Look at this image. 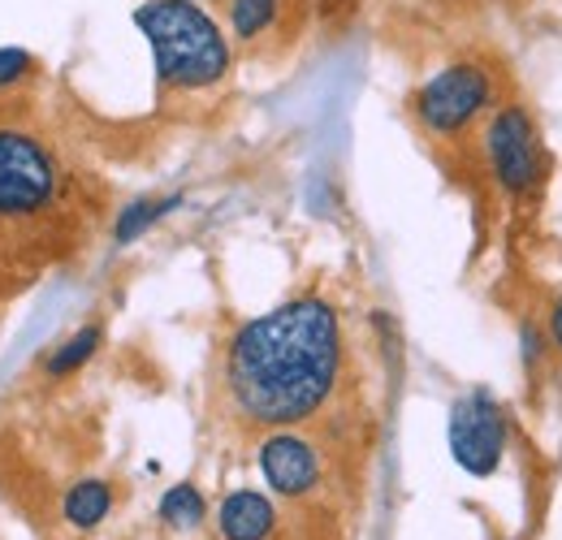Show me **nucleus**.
<instances>
[{
    "label": "nucleus",
    "instance_id": "nucleus-1",
    "mask_svg": "<svg viewBox=\"0 0 562 540\" xmlns=\"http://www.w3.org/2000/svg\"><path fill=\"white\" fill-rule=\"evenodd\" d=\"M342 381V320L325 299H290L247 320L225 350L229 406L256 428L321 415Z\"/></svg>",
    "mask_w": 562,
    "mask_h": 540
},
{
    "label": "nucleus",
    "instance_id": "nucleus-2",
    "mask_svg": "<svg viewBox=\"0 0 562 540\" xmlns=\"http://www.w3.org/2000/svg\"><path fill=\"white\" fill-rule=\"evenodd\" d=\"M135 26L165 91H209L229 74V40L195 0H143Z\"/></svg>",
    "mask_w": 562,
    "mask_h": 540
},
{
    "label": "nucleus",
    "instance_id": "nucleus-3",
    "mask_svg": "<svg viewBox=\"0 0 562 540\" xmlns=\"http://www.w3.org/2000/svg\"><path fill=\"white\" fill-rule=\"evenodd\" d=\"M61 195V169L48 143L22 126H0V234L40 225Z\"/></svg>",
    "mask_w": 562,
    "mask_h": 540
},
{
    "label": "nucleus",
    "instance_id": "nucleus-4",
    "mask_svg": "<svg viewBox=\"0 0 562 540\" xmlns=\"http://www.w3.org/2000/svg\"><path fill=\"white\" fill-rule=\"evenodd\" d=\"M490 104H493V78L490 69H481L476 61L446 66L412 95L416 122L437 138H450L459 135V131H468Z\"/></svg>",
    "mask_w": 562,
    "mask_h": 540
},
{
    "label": "nucleus",
    "instance_id": "nucleus-5",
    "mask_svg": "<svg viewBox=\"0 0 562 540\" xmlns=\"http://www.w3.org/2000/svg\"><path fill=\"white\" fill-rule=\"evenodd\" d=\"M485 156L506 195H528L541 182V135L524 104H502L485 126Z\"/></svg>",
    "mask_w": 562,
    "mask_h": 540
},
{
    "label": "nucleus",
    "instance_id": "nucleus-6",
    "mask_svg": "<svg viewBox=\"0 0 562 540\" xmlns=\"http://www.w3.org/2000/svg\"><path fill=\"white\" fill-rule=\"evenodd\" d=\"M450 454L468 475H493L506 454V415L490 390H472L450 406Z\"/></svg>",
    "mask_w": 562,
    "mask_h": 540
},
{
    "label": "nucleus",
    "instance_id": "nucleus-7",
    "mask_svg": "<svg viewBox=\"0 0 562 540\" xmlns=\"http://www.w3.org/2000/svg\"><path fill=\"white\" fill-rule=\"evenodd\" d=\"M260 472L269 480V488L281 497H307L321 484V454L307 437L278 428L260 446Z\"/></svg>",
    "mask_w": 562,
    "mask_h": 540
},
{
    "label": "nucleus",
    "instance_id": "nucleus-8",
    "mask_svg": "<svg viewBox=\"0 0 562 540\" xmlns=\"http://www.w3.org/2000/svg\"><path fill=\"white\" fill-rule=\"evenodd\" d=\"M216 528L221 540H269L278 528V510L265 493L256 488H238L221 502V515H216Z\"/></svg>",
    "mask_w": 562,
    "mask_h": 540
},
{
    "label": "nucleus",
    "instance_id": "nucleus-9",
    "mask_svg": "<svg viewBox=\"0 0 562 540\" xmlns=\"http://www.w3.org/2000/svg\"><path fill=\"white\" fill-rule=\"evenodd\" d=\"M109 510H113V488L104 480H82L66 493V519L82 532L95 528L100 519H109Z\"/></svg>",
    "mask_w": 562,
    "mask_h": 540
},
{
    "label": "nucleus",
    "instance_id": "nucleus-10",
    "mask_svg": "<svg viewBox=\"0 0 562 540\" xmlns=\"http://www.w3.org/2000/svg\"><path fill=\"white\" fill-rule=\"evenodd\" d=\"M178 203H182V195H169V200H135L131 207H122V216H117V225H113V243L126 247V243L143 238V234H147L160 216H169Z\"/></svg>",
    "mask_w": 562,
    "mask_h": 540
},
{
    "label": "nucleus",
    "instance_id": "nucleus-11",
    "mask_svg": "<svg viewBox=\"0 0 562 540\" xmlns=\"http://www.w3.org/2000/svg\"><path fill=\"white\" fill-rule=\"evenodd\" d=\"M278 9L281 0H229V31H234V40H243V44L260 40L278 22Z\"/></svg>",
    "mask_w": 562,
    "mask_h": 540
},
{
    "label": "nucleus",
    "instance_id": "nucleus-12",
    "mask_svg": "<svg viewBox=\"0 0 562 540\" xmlns=\"http://www.w3.org/2000/svg\"><path fill=\"white\" fill-rule=\"evenodd\" d=\"M100 341H104V334H100V325H87V329H78L74 338H66L57 350H53V359L44 363L48 368V376H74V372H82V363L100 350Z\"/></svg>",
    "mask_w": 562,
    "mask_h": 540
},
{
    "label": "nucleus",
    "instance_id": "nucleus-13",
    "mask_svg": "<svg viewBox=\"0 0 562 540\" xmlns=\"http://www.w3.org/2000/svg\"><path fill=\"white\" fill-rule=\"evenodd\" d=\"M160 519L178 532H191L204 524V497L195 484H173L165 497H160Z\"/></svg>",
    "mask_w": 562,
    "mask_h": 540
},
{
    "label": "nucleus",
    "instance_id": "nucleus-14",
    "mask_svg": "<svg viewBox=\"0 0 562 540\" xmlns=\"http://www.w3.org/2000/svg\"><path fill=\"white\" fill-rule=\"evenodd\" d=\"M31 53H22V48H0V91H9V87H18L22 78H31Z\"/></svg>",
    "mask_w": 562,
    "mask_h": 540
},
{
    "label": "nucleus",
    "instance_id": "nucleus-15",
    "mask_svg": "<svg viewBox=\"0 0 562 540\" xmlns=\"http://www.w3.org/2000/svg\"><path fill=\"white\" fill-rule=\"evenodd\" d=\"M519 346H524V368H528V372H537V363H541V355H546V334H541L532 320H524V329H519Z\"/></svg>",
    "mask_w": 562,
    "mask_h": 540
},
{
    "label": "nucleus",
    "instance_id": "nucleus-16",
    "mask_svg": "<svg viewBox=\"0 0 562 540\" xmlns=\"http://www.w3.org/2000/svg\"><path fill=\"white\" fill-rule=\"evenodd\" d=\"M550 338H554V346L562 350V299L554 303V312H550Z\"/></svg>",
    "mask_w": 562,
    "mask_h": 540
},
{
    "label": "nucleus",
    "instance_id": "nucleus-17",
    "mask_svg": "<svg viewBox=\"0 0 562 540\" xmlns=\"http://www.w3.org/2000/svg\"><path fill=\"white\" fill-rule=\"evenodd\" d=\"M195 4H200V0H195Z\"/></svg>",
    "mask_w": 562,
    "mask_h": 540
}]
</instances>
